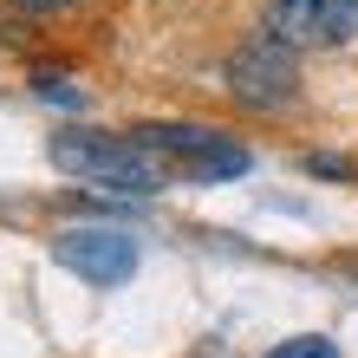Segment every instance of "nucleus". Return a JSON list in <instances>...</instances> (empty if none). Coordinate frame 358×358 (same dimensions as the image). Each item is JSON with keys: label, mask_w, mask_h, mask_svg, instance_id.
<instances>
[{"label": "nucleus", "mask_w": 358, "mask_h": 358, "mask_svg": "<svg viewBox=\"0 0 358 358\" xmlns=\"http://www.w3.org/2000/svg\"><path fill=\"white\" fill-rule=\"evenodd\" d=\"M52 170H66L72 182H92V189H111V196H157L170 182V163L157 150H143L137 131L117 137V131H52L46 143Z\"/></svg>", "instance_id": "1"}, {"label": "nucleus", "mask_w": 358, "mask_h": 358, "mask_svg": "<svg viewBox=\"0 0 358 358\" xmlns=\"http://www.w3.org/2000/svg\"><path fill=\"white\" fill-rule=\"evenodd\" d=\"M137 143L157 150L170 163V176L182 182H235L255 170V150L241 137L215 131V124H182V117H157V124H137Z\"/></svg>", "instance_id": "2"}, {"label": "nucleus", "mask_w": 358, "mask_h": 358, "mask_svg": "<svg viewBox=\"0 0 358 358\" xmlns=\"http://www.w3.org/2000/svg\"><path fill=\"white\" fill-rule=\"evenodd\" d=\"M222 85L228 98L241 104V111H287L293 98H300V52H287L280 39H241L235 52H228V66H222Z\"/></svg>", "instance_id": "3"}, {"label": "nucleus", "mask_w": 358, "mask_h": 358, "mask_svg": "<svg viewBox=\"0 0 358 358\" xmlns=\"http://www.w3.org/2000/svg\"><path fill=\"white\" fill-rule=\"evenodd\" d=\"M261 33L287 52H332L358 33V0H267Z\"/></svg>", "instance_id": "4"}, {"label": "nucleus", "mask_w": 358, "mask_h": 358, "mask_svg": "<svg viewBox=\"0 0 358 358\" xmlns=\"http://www.w3.org/2000/svg\"><path fill=\"white\" fill-rule=\"evenodd\" d=\"M52 261L78 273L85 287H124L137 273V235H124V228H59V241H52Z\"/></svg>", "instance_id": "5"}, {"label": "nucleus", "mask_w": 358, "mask_h": 358, "mask_svg": "<svg viewBox=\"0 0 358 358\" xmlns=\"http://www.w3.org/2000/svg\"><path fill=\"white\" fill-rule=\"evenodd\" d=\"M261 358H339V345H332L326 332H300V339H280V345L261 352Z\"/></svg>", "instance_id": "6"}, {"label": "nucleus", "mask_w": 358, "mask_h": 358, "mask_svg": "<svg viewBox=\"0 0 358 358\" xmlns=\"http://www.w3.org/2000/svg\"><path fill=\"white\" fill-rule=\"evenodd\" d=\"M13 7H20V13H66L72 0H13Z\"/></svg>", "instance_id": "7"}]
</instances>
